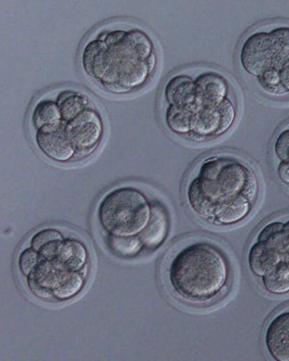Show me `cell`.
Masks as SVG:
<instances>
[{
	"mask_svg": "<svg viewBox=\"0 0 289 361\" xmlns=\"http://www.w3.org/2000/svg\"><path fill=\"white\" fill-rule=\"evenodd\" d=\"M66 129L78 158L88 157L93 154L101 144L104 133V121L94 107L66 123Z\"/></svg>",
	"mask_w": 289,
	"mask_h": 361,
	"instance_id": "obj_5",
	"label": "cell"
},
{
	"mask_svg": "<svg viewBox=\"0 0 289 361\" xmlns=\"http://www.w3.org/2000/svg\"><path fill=\"white\" fill-rule=\"evenodd\" d=\"M283 255L267 242H254L248 254L249 268L254 276L262 278L280 264Z\"/></svg>",
	"mask_w": 289,
	"mask_h": 361,
	"instance_id": "obj_12",
	"label": "cell"
},
{
	"mask_svg": "<svg viewBox=\"0 0 289 361\" xmlns=\"http://www.w3.org/2000/svg\"><path fill=\"white\" fill-rule=\"evenodd\" d=\"M97 215L99 226L109 236H136L148 226L152 204L140 189L118 187L102 197Z\"/></svg>",
	"mask_w": 289,
	"mask_h": 361,
	"instance_id": "obj_4",
	"label": "cell"
},
{
	"mask_svg": "<svg viewBox=\"0 0 289 361\" xmlns=\"http://www.w3.org/2000/svg\"><path fill=\"white\" fill-rule=\"evenodd\" d=\"M278 175L283 183L289 185V162L281 161L278 167Z\"/></svg>",
	"mask_w": 289,
	"mask_h": 361,
	"instance_id": "obj_27",
	"label": "cell"
},
{
	"mask_svg": "<svg viewBox=\"0 0 289 361\" xmlns=\"http://www.w3.org/2000/svg\"><path fill=\"white\" fill-rule=\"evenodd\" d=\"M283 235H285L286 243H288L289 247V220L283 224Z\"/></svg>",
	"mask_w": 289,
	"mask_h": 361,
	"instance_id": "obj_29",
	"label": "cell"
},
{
	"mask_svg": "<svg viewBox=\"0 0 289 361\" xmlns=\"http://www.w3.org/2000/svg\"><path fill=\"white\" fill-rule=\"evenodd\" d=\"M240 63L249 75L259 78L273 68V51L269 32L257 31L245 39L240 50Z\"/></svg>",
	"mask_w": 289,
	"mask_h": 361,
	"instance_id": "obj_7",
	"label": "cell"
},
{
	"mask_svg": "<svg viewBox=\"0 0 289 361\" xmlns=\"http://www.w3.org/2000/svg\"><path fill=\"white\" fill-rule=\"evenodd\" d=\"M107 245L118 257L130 258L136 257L144 249V244L139 235L109 236Z\"/></svg>",
	"mask_w": 289,
	"mask_h": 361,
	"instance_id": "obj_20",
	"label": "cell"
},
{
	"mask_svg": "<svg viewBox=\"0 0 289 361\" xmlns=\"http://www.w3.org/2000/svg\"><path fill=\"white\" fill-rule=\"evenodd\" d=\"M280 75L283 85L289 93V62L281 68Z\"/></svg>",
	"mask_w": 289,
	"mask_h": 361,
	"instance_id": "obj_28",
	"label": "cell"
},
{
	"mask_svg": "<svg viewBox=\"0 0 289 361\" xmlns=\"http://www.w3.org/2000/svg\"><path fill=\"white\" fill-rule=\"evenodd\" d=\"M157 64L151 37L139 28L104 29L84 44L86 75L109 93L125 94L149 82Z\"/></svg>",
	"mask_w": 289,
	"mask_h": 361,
	"instance_id": "obj_1",
	"label": "cell"
},
{
	"mask_svg": "<svg viewBox=\"0 0 289 361\" xmlns=\"http://www.w3.org/2000/svg\"><path fill=\"white\" fill-rule=\"evenodd\" d=\"M168 105L183 108L195 114L201 108L196 102L195 80L185 75L173 76L164 90Z\"/></svg>",
	"mask_w": 289,
	"mask_h": 361,
	"instance_id": "obj_10",
	"label": "cell"
},
{
	"mask_svg": "<svg viewBox=\"0 0 289 361\" xmlns=\"http://www.w3.org/2000/svg\"><path fill=\"white\" fill-rule=\"evenodd\" d=\"M35 142L39 149L52 161L66 163L76 157L75 149L68 135L64 121L37 129Z\"/></svg>",
	"mask_w": 289,
	"mask_h": 361,
	"instance_id": "obj_6",
	"label": "cell"
},
{
	"mask_svg": "<svg viewBox=\"0 0 289 361\" xmlns=\"http://www.w3.org/2000/svg\"><path fill=\"white\" fill-rule=\"evenodd\" d=\"M273 51V68H281L289 62V27L281 26L269 32Z\"/></svg>",
	"mask_w": 289,
	"mask_h": 361,
	"instance_id": "obj_18",
	"label": "cell"
},
{
	"mask_svg": "<svg viewBox=\"0 0 289 361\" xmlns=\"http://www.w3.org/2000/svg\"><path fill=\"white\" fill-rule=\"evenodd\" d=\"M220 121L219 107L202 106L192 118L191 133L204 138L216 136Z\"/></svg>",
	"mask_w": 289,
	"mask_h": 361,
	"instance_id": "obj_15",
	"label": "cell"
},
{
	"mask_svg": "<svg viewBox=\"0 0 289 361\" xmlns=\"http://www.w3.org/2000/svg\"><path fill=\"white\" fill-rule=\"evenodd\" d=\"M262 279L265 290L270 294L289 293V264L285 260Z\"/></svg>",
	"mask_w": 289,
	"mask_h": 361,
	"instance_id": "obj_19",
	"label": "cell"
},
{
	"mask_svg": "<svg viewBox=\"0 0 289 361\" xmlns=\"http://www.w3.org/2000/svg\"><path fill=\"white\" fill-rule=\"evenodd\" d=\"M264 342L275 360L289 361V310L271 319L265 329Z\"/></svg>",
	"mask_w": 289,
	"mask_h": 361,
	"instance_id": "obj_8",
	"label": "cell"
},
{
	"mask_svg": "<svg viewBox=\"0 0 289 361\" xmlns=\"http://www.w3.org/2000/svg\"><path fill=\"white\" fill-rule=\"evenodd\" d=\"M257 79H259L260 86L268 94H273V96H283L288 93L283 85L280 70H277V68H268Z\"/></svg>",
	"mask_w": 289,
	"mask_h": 361,
	"instance_id": "obj_23",
	"label": "cell"
},
{
	"mask_svg": "<svg viewBox=\"0 0 289 361\" xmlns=\"http://www.w3.org/2000/svg\"><path fill=\"white\" fill-rule=\"evenodd\" d=\"M283 260L285 262H288L289 264V250H288V252L285 255V257H283Z\"/></svg>",
	"mask_w": 289,
	"mask_h": 361,
	"instance_id": "obj_30",
	"label": "cell"
},
{
	"mask_svg": "<svg viewBox=\"0 0 289 361\" xmlns=\"http://www.w3.org/2000/svg\"><path fill=\"white\" fill-rule=\"evenodd\" d=\"M218 107L220 110L221 121L219 130H218L216 136H220L227 133L228 129L235 123L236 111L235 104L228 97Z\"/></svg>",
	"mask_w": 289,
	"mask_h": 361,
	"instance_id": "obj_25",
	"label": "cell"
},
{
	"mask_svg": "<svg viewBox=\"0 0 289 361\" xmlns=\"http://www.w3.org/2000/svg\"><path fill=\"white\" fill-rule=\"evenodd\" d=\"M230 264L211 242L198 240L181 246L171 257L167 281L173 294L192 305L214 302L230 283Z\"/></svg>",
	"mask_w": 289,
	"mask_h": 361,
	"instance_id": "obj_2",
	"label": "cell"
},
{
	"mask_svg": "<svg viewBox=\"0 0 289 361\" xmlns=\"http://www.w3.org/2000/svg\"><path fill=\"white\" fill-rule=\"evenodd\" d=\"M283 223L272 222L267 224L257 235V241L267 242L276 247L285 257L289 250L283 233Z\"/></svg>",
	"mask_w": 289,
	"mask_h": 361,
	"instance_id": "obj_22",
	"label": "cell"
},
{
	"mask_svg": "<svg viewBox=\"0 0 289 361\" xmlns=\"http://www.w3.org/2000/svg\"><path fill=\"white\" fill-rule=\"evenodd\" d=\"M275 154L281 161L289 162V129L278 134L275 141Z\"/></svg>",
	"mask_w": 289,
	"mask_h": 361,
	"instance_id": "obj_26",
	"label": "cell"
},
{
	"mask_svg": "<svg viewBox=\"0 0 289 361\" xmlns=\"http://www.w3.org/2000/svg\"><path fill=\"white\" fill-rule=\"evenodd\" d=\"M169 229L170 219L166 207L159 202H152L148 226L139 234L144 246L152 250L162 246L169 234Z\"/></svg>",
	"mask_w": 289,
	"mask_h": 361,
	"instance_id": "obj_11",
	"label": "cell"
},
{
	"mask_svg": "<svg viewBox=\"0 0 289 361\" xmlns=\"http://www.w3.org/2000/svg\"><path fill=\"white\" fill-rule=\"evenodd\" d=\"M253 172L249 166L233 158H207L186 189V199L192 212L211 222L218 205L238 195L243 196Z\"/></svg>",
	"mask_w": 289,
	"mask_h": 361,
	"instance_id": "obj_3",
	"label": "cell"
},
{
	"mask_svg": "<svg viewBox=\"0 0 289 361\" xmlns=\"http://www.w3.org/2000/svg\"><path fill=\"white\" fill-rule=\"evenodd\" d=\"M51 260H56L69 270L80 272L87 270L88 267V250L80 240L65 238L58 247L56 255Z\"/></svg>",
	"mask_w": 289,
	"mask_h": 361,
	"instance_id": "obj_13",
	"label": "cell"
},
{
	"mask_svg": "<svg viewBox=\"0 0 289 361\" xmlns=\"http://www.w3.org/2000/svg\"><path fill=\"white\" fill-rule=\"evenodd\" d=\"M57 104L65 123L70 122L85 110L93 107L90 99L86 94L72 90L63 91L58 97Z\"/></svg>",
	"mask_w": 289,
	"mask_h": 361,
	"instance_id": "obj_16",
	"label": "cell"
},
{
	"mask_svg": "<svg viewBox=\"0 0 289 361\" xmlns=\"http://www.w3.org/2000/svg\"><path fill=\"white\" fill-rule=\"evenodd\" d=\"M192 118L193 114L188 110L168 105L165 120L166 125L172 133L178 135H188L191 133Z\"/></svg>",
	"mask_w": 289,
	"mask_h": 361,
	"instance_id": "obj_21",
	"label": "cell"
},
{
	"mask_svg": "<svg viewBox=\"0 0 289 361\" xmlns=\"http://www.w3.org/2000/svg\"><path fill=\"white\" fill-rule=\"evenodd\" d=\"M252 202L242 195L230 197L215 209L211 222L220 226L235 225L251 213Z\"/></svg>",
	"mask_w": 289,
	"mask_h": 361,
	"instance_id": "obj_14",
	"label": "cell"
},
{
	"mask_svg": "<svg viewBox=\"0 0 289 361\" xmlns=\"http://www.w3.org/2000/svg\"><path fill=\"white\" fill-rule=\"evenodd\" d=\"M196 102L199 106L218 107L228 99L227 80L217 73H201L195 79Z\"/></svg>",
	"mask_w": 289,
	"mask_h": 361,
	"instance_id": "obj_9",
	"label": "cell"
},
{
	"mask_svg": "<svg viewBox=\"0 0 289 361\" xmlns=\"http://www.w3.org/2000/svg\"><path fill=\"white\" fill-rule=\"evenodd\" d=\"M62 121L59 105L51 99H41L37 102L31 114V122L36 130L47 125L61 123Z\"/></svg>",
	"mask_w": 289,
	"mask_h": 361,
	"instance_id": "obj_17",
	"label": "cell"
},
{
	"mask_svg": "<svg viewBox=\"0 0 289 361\" xmlns=\"http://www.w3.org/2000/svg\"><path fill=\"white\" fill-rule=\"evenodd\" d=\"M40 258V254L32 247L22 250L18 255V268H20V273L27 278L38 266Z\"/></svg>",
	"mask_w": 289,
	"mask_h": 361,
	"instance_id": "obj_24",
	"label": "cell"
}]
</instances>
